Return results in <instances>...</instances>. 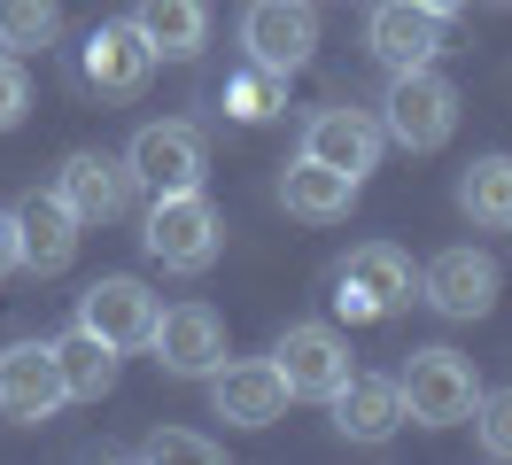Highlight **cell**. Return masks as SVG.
Listing matches in <instances>:
<instances>
[{"label":"cell","instance_id":"cell-25","mask_svg":"<svg viewBox=\"0 0 512 465\" xmlns=\"http://www.w3.org/2000/svg\"><path fill=\"white\" fill-rule=\"evenodd\" d=\"M140 458H148V465H218L225 450L210 442V434H187V427H156L148 442H140Z\"/></svg>","mask_w":512,"mask_h":465},{"label":"cell","instance_id":"cell-23","mask_svg":"<svg viewBox=\"0 0 512 465\" xmlns=\"http://www.w3.org/2000/svg\"><path fill=\"white\" fill-rule=\"evenodd\" d=\"M63 39V0H0V47L8 55H39Z\"/></svg>","mask_w":512,"mask_h":465},{"label":"cell","instance_id":"cell-28","mask_svg":"<svg viewBox=\"0 0 512 465\" xmlns=\"http://www.w3.org/2000/svg\"><path fill=\"white\" fill-rule=\"evenodd\" d=\"M16 272V210H0V279Z\"/></svg>","mask_w":512,"mask_h":465},{"label":"cell","instance_id":"cell-18","mask_svg":"<svg viewBox=\"0 0 512 465\" xmlns=\"http://www.w3.org/2000/svg\"><path fill=\"white\" fill-rule=\"evenodd\" d=\"M334 434L342 442H357V450H381L388 434L404 427V388L396 380H381V372H350L342 388H334Z\"/></svg>","mask_w":512,"mask_h":465},{"label":"cell","instance_id":"cell-11","mask_svg":"<svg viewBox=\"0 0 512 465\" xmlns=\"http://www.w3.org/2000/svg\"><path fill=\"white\" fill-rule=\"evenodd\" d=\"M272 365L288 380V396L326 403L342 380H350V341L334 334V326H319V318H303V326H288V334L272 341Z\"/></svg>","mask_w":512,"mask_h":465},{"label":"cell","instance_id":"cell-12","mask_svg":"<svg viewBox=\"0 0 512 465\" xmlns=\"http://www.w3.org/2000/svg\"><path fill=\"white\" fill-rule=\"evenodd\" d=\"M78 326L101 334L117 357H125V349H148V326H156V295H148V279H132V272L94 279V287L78 295Z\"/></svg>","mask_w":512,"mask_h":465},{"label":"cell","instance_id":"cell-29","mask_svg":"<svg viewBox=\"0 0 512 465\" xmlns=\"http://www.w3.org/2000/svg\"><path fill=\"white\" fill-rule=\"evenodd\" d=\"M419 8H435V16H458V8H466V0H419Z\"/></svg>","mask_w":512,"mask_h":465},{"label":"cell","instance_id":"cell-1","mask_svg":"<svg viewBox=\"0 0 512 465\" xmlns=\"http://www.w3.org/2000/svg\"><path fill=\"white\" fill-rule=\"evenodd\" d=\"M140 248L156 256L163 272H210L225 248V217L202 186H179V194H156L148 217H140Z\"/></svg>","mask_w":512,"mask_h":465},{"label":"cell","instance_id":"cell-2","mask_svg":"<svg viewBox=\"0 0 512 465\" xmlns=\"http://www.w3.org/2000/svg\"><path fill=\"white\" fill-rule=\"evenodd\" d=\"M381 132L396 140V148H412V155H435L450 132H458V86H450L435 62H419V70H388Z\"/></svg>","mask_w":512,"mask_h":465},{"label":"cell","instance_id":"cell-5","mask_svg":"<svg viewBox=\"0 0 512 465\" xmlns=\"http://www.w3.org/2000/svg\"><path fill=\"white\" fill-rule=\"evenodd\" d=\"M78 78H86V93H101V101H132V93L156 78V47L140 39L132 16H109V24L86 31V47H78Z\"/></svg>","mask_w":512,"mask_h":465},{"label":"cell","instance_id":"cell-19","mask_svg":"<svg viewBox=\"0 0 512 465\" xmlns=\"http://www.w3.org/2000/svg\"><path fill=\"white\" fill-rule=\"evenodd\" d=\"M132 24L156 47V62H194L210 47V0H140Z\"/></svg>","mask_w":512,"mask_h":465},{"label":"cell","instance_id":"cell-4","mask_svg":"<svg viewBox=\"0 0 512 465\" xmlns=\"http://www.w3.org/2000/svg\"><path fill=\"white\" fill-rule=\"evenodd\" d=\"M396 388H404V419L412 427H458V419H474V396H481L474 365L458 349H412Z\"/></svg>","mask_w":512,"mask_h":465},{"label":"cell","instance_id":"cell-7","mask_svg":"<svg viewBox=\"0 0 512 465\" xmlns=\"http://www.w3.org/2000/svg\"><path fill=\"white\" fill-rule=\"evenodd\" d=\"M241 47H249V62L295 78L303 62L319 55V0H249V16H241Z\"/></svg>","mask_w":512,"mask_h":465},{"label":"cell","instance_id":"cell-20","mask_svg":"<svg viewBox=\"0 0 512 465\" xmlns=\"http://www.w3.org/2000/svg\"><path fill=\"white\" fill-rule=\"evenodd\" d=\"M280 202H288V217H303V225H334V217H350L357 179L326 171V163H311V155H295L288 171H280Z\"/></svg>","mask_w":512,"mask_h":465},{"label":"cell","instance_id":"cell-15","mask_svg":"<svg viewBox=\"0 0 512 465\" xmlns=\"http://www.w3.org/2000/svg\"><path fill=\"white\" fill-rule=\"evenodd\" d=\"M443 24L450 16L419 8V0H381V8L365 16V47H373V62H388V70H419V62L443 55Z\"/></svg>","mask_w":512,"mask_h":465},{"label":"cell","instance_id":"cell-10","mask_svg":"<svg viewBox=\"0 0 512 465\" xmlns=\"http://www.w3.org/2000/svg\"><path fill=\"white\" fill-rule=\"evenodd\" d=\"M381 148H388V132H381V117H365V109H311L303 117V155L311 163H326V171H342V179H373V163H381Z\"/></svg>","mask_w":512,"mask_h":465},{"label":"cell","instance_id":"cell-24","mask_svg":"<svg viewBox=\"0 0 512 465\" xmlns=\"http://www.w3.org/2000/svg\"><path fill=\"white\" fill-rule=\"evenodd\" d=\"M272 109H288V78H280V70L249 62L241 78H225V117H241V124H264Z\"/></svg>","mask_w":512,"mask_h":465},{"label":"cell","instance_id":"cell-3","mask_svg":"<svg viewBox=\"0 0 512 465\" xmlns=\"http://www.w3.org/2000/svg\"><path fill=\"white\" fill-rule=\"evenodd\" d=\"M404 303H412V256L388 241H357L342 256V272H334V310L350 326H373V318H388Z\"/></svg>","mask_w":512,"mask_h":465},{"label":"cell","instance_id":"cell-8","mask_svg":"<svg viewBox=\"0 0 512 465\" xmlns=\"http://www.w3.org/2000/svg\"><path fill=\"white\" fill-rule=\"evenodd\" d=\"M63 365H55V341H8L0 349V419L8 427H39L63 411Z\"/></svg>","mask_w":512,"mask_h":465},{"label":"cell","instance_id":"cell-17","mask_svg":"<svg viewBox=\"0 0 512 465\" xmlns=\"http://www.w3.org/2000/svg\"><path fill=\"white\" fill-rule=\"evenodd\" d=\"M419 295L443 318H489V303H497V256L489 248H443L427 264V279H419Z\"/></svg>","mask_w":512,"mask_h":465},{"label":"cell","instance_id":"cell-6","mask_svg":"<svg viewBox=\"0 0 512 465\" xmlns=\"http://www.w3.org/2000/svg\"><path fill=\"white\" fill-rule=\"evenodd\" d=\"M55 202H63L78 225H109V217H125L132 202H140V179H132L125 155L78 148V155H63V171H55Z\"/></svg>","mask_w":512,"mask_h":465},{"label":"cell","instance_id":"cell-21","mask_svg":"<svg viewBox=\"0 0 512 465\" xmlns=\"http://www.w3.org/2000/svg\"><path fill=\"white\" fill-rule=\"evenodd\" d=\"M55 365H63V396L70 403H101L117 388V349L101 334H86V326H70V334L55 341Z\"/></svg>","mask_w":512,"mask_h":465},{"label":"cell","instance_id":"cell-26","mask_svg":"<svg viewBox=\"0 0 512 465\" xmlns=\"http://www.w3.org/2000/svg\"><path fill=\"white\" fill-rule=\"evenodd\" d=\"M474 442L489 450V458L512 465V388H489V396H474Z\"/></svg>","mask_w":512,"mask_h":465},{"label":"cell","instance_id":"cell-9","mask_svg":"<svg viewBox=\"0 0 512 465\" xmlns=\"http://www.w3.org/2000/svg\"><path fill=\"white\" fill-rule=\"evenodd\" d=\"M148 349L171 380H210L225 365V318L210 303H179V310H156L148 326Z\"/></svg>","mask_w":512,"mask_h":465},{"label":"cell","instance_id":"cell-14","mask_svg":"<svg viewBox=\"0 0 512 465\" xmlns=\"http://www.w3.org/2000/svg\"><path fill=\"white\" fill-rule=\"evenodd\" d=\"M78 233H86V225L55 202V186H47V194H24V202H16V272H32V279L70 272Z\"/></svg>","mask_w":512,"mask_h":465},{"label":"cell","instance_id":"cell-13","mask_svg":"<svg viewBox=\"0 0 512 465\" xmlns=\"http://www.w3.org/2000/svg\"><path fill=\"white\" fill-rule=\"evenodd\" d=\"M210 411L225 427H280L288 419V380L272 357H241V365L210 372Z\"/></svg>","mask_w":512,"mask_h":465},{"label":"cell","instance_id":"cell-27","mask_svg":"<svg viewBox=\"0 0 512 465\" xmlns=\"http://www.w3.org/2000/svg\"><path fill=\"white\" fill-rule=\"evenodd\" d=\"M24 109H32V78H24V62H16V55H0V132H16Z\"/></svg>","mask_w":512,"mask_h":465},{"label":"cell","instance_id":"cell-22","mask_svg":"<svg viewBox=\"0 0 512 465\" xmlns=\"http://www.w3.org/2000/svg\"><path fill=\"white\" fill-rule=\"evenodd\" d=\"M458 210L474 217V225L512 233V155H481V163H466V179H458Z\"/></svg>","mask_w":512,"mask_h":465},{"label":"cell","instance_id":"cell-16","mask_svg":"<svg viewBox=\"0 0 512 465\" xmlns=\"http://www.w3.org/2000/svg\"><path fill=\"white\" fill-rule=\"evenodd\" d=\"M125 163H132V179L148 186V194L202 186V132H194V124H140Z\"/></svg>","mask_w":512,"mask_h":465}]
</instances>
